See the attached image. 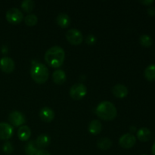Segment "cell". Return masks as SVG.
<instances>
[{
    "label": "cell",
    "instance_id": "6da1fadb",
    "mask_svg": "<svg viewBox=\"0 0 155 155\" xmlns=\"http://www.w3.org/2000/svg\"><path fill=\"white\" fill-rule=\"evenodd\" d=\"M65 60V51L61 46L54 45L47 50L45 54V61L48 65L53 68H58L63 65Z\"/></svg>",
    "mask_w": 155,
    "mask_h": 155
},
{
    "label": "cell",
    "instance_id": "7a4b0ae2",
    "mask_svg": "<svg viewBox=\"0 0 155 155\" xmlns=\"http://www.w3.org/2000/svg\"><path fill=\"white\" fill-rule=\"evenodd\" d=\"M95 114L100 119L110 121L115 119L117 115V110L113 103L108 101H101L95 109Z\"/></svg>",
    "mask_w": 155,
    "mask_h": 155
},
{
    "label": "cell",
    "instance_id": "3957f363",
    "mask_svg": "<svg viewBox=\"0 0 155 155\" xmlns=\"http://www.w3.org/2000/svg\"><path fill=\"white\" fill-rule=\"evenodd\" d=\"M32 79L38 84H43L48 80L49 73L47 67L41 63L35 64L30 70Z\"/></svg>",
    "mask_w": 155,
    "mask_h": 155
},
{
    "label": "cell",
    "instance_id": "277c9868",
    "mask_svg": "<svg viewBox=\"0 0 155 155\" xmlns=\"http://www.w3.org/2000/svg\"><path fill=\"white\" fill-rule=\"evenodd\" d=\"M5 18L10 24H18L24 19V15L20 9L17 8H12L6 12Z\"/></svg>",
    "mask_w": 155,
    "mask_h": 155
},
{
    "label": "cell",
    "instance_id": "5b68a950",
    "mask_svg": "<svg viewBox=\"0 0 155 155\" xmlns=\"http://www.w3.org/2000/svg\"><path fill=\"white\" fill-rule=\"evenodd\" d=\"M87 93L86 86L82 83H76L73 85L70 90V95L74 100H80L84 98Z\"/></svg>",
    "mask_w": 155,
    "mask_h": 155
},
{
    "label": "cell",
    "instance_id": "8992f818",
    "mask_svg": "<svg viewBox=\"0 0 155 155\" xmlns=\"http://www.w3.org/2000/svg\"><path fill=\"white\" fill-rule=\"evenodd\" d=\"M66 39L72 45H77L82 43L83 36L80 30L77 29H71L66 33Z\"/></svg>",
    "mask_w": 155,
    "mask_h": 155
},
{
    "label": "cell",
    "instance_id": "52a82bcc",
    "mask_svg": "<svg viewBox=\"0 0 155 155\" xmlns=\"http://www.w3.org/2000/svg\"><path fill=\"white\" fill-rule=\"evenodd\" d=\"M136 143V138L132 133H126L123 135L119 139V144L123 148L130 149L132 148Z\"/></svg>",
    "mask_w": 155,
    "mask_h": 155
},
{
    "label": "cell",
    "instance_id": "ba28073f",
    "mask_svg": "<svg viewBox=\"0 0 155 155\" xmlns=\"http://www.w3.org/2000/svg\"><path fill=\"white\" fill-rule=\"evenodd\" d=\"M8 120L14 127H21L26 122V118L22 113L15 110L9 114Z\"/></svg>",
    "mask_w": 155,
    "mask_h": 155
},
{
    "label": "cell",
    "instance_id": "9c48e42d",
    "mask_svg": "<svg viewBox=\"0 0 155 155\" xmlns=\"http://www.w3.org/2000/svg\"><path fill=\"white\" fill-rule=\"evenodd\" d=\"M15 64L13 59L9 57H3L0 59V69L6 74H11L14 71Z\"/></svg>",
    "mask_w": 155,
    "mask_h": 155
},
{
    "label": "cell",
    "instance_id": "30bf717a",
    "mask_svg": "<svg viewBox=\"0 0 155 155\" xmlns=\"http://www.w3.org/2000/svg\"><path fill=\"white\" fill-rule=\"evenodd\" d=\"M14 130L11 124L8 123H0V139L8 140L13 136Z\"/></svg>",
    "mask_w": 155,
    "mask_h": 155
},
{
    "label": "cell",
    "instance_id": "8fae6325",
    "mask_svg": "<svg viewBox=\"0 0 155 155\" xmlns=\"http://www.w3.org/2000/svg\"><path fill=\"white\" fill-rule=\"evenodd\" d=\"M39 117L43 122L50 123L54 120V112L51 107H44L39 111Z\"/></svg>",
    "mask_w": 155,
    "mask_h": 155
},
{
    "label": "cell",
    "instance_id": "7c38bea8",
    "mask_svg": "<svg viewBox=\"0 0 155 155\" xmlns=\"http://www.w3.org/2000/svg\"><path fill=\"white\" fill-rule=\"evenodd\" d=\"M112 93L116 98H124L128 95V89L123 84H117L112 89Z\"/></svg>",
    "mask_w": 155,
    "mask_h": 155
},
{
    "label": "cell",
    "instance_id": "4fadbf2b",
    "mask_svg": "<svg viewBox=\"0 0 155 155\" xmlns=\"http://www.w3.org/2000/svg\"><path fill=\"white\" fill-rule=\"evenodd\" d=\"M66 74L62 70H56L52 74V80L55 84L62 85L66 82Z\"/></svg>",
    "mask_w": 155,
    "mask_h": 155
},
{
    "label": "cell",
    "instance_id": "5bb4252c",
    "mask_svg": "<svg viewBox=\"0 0 155 155\" xmlns=\"http://www.w3.org/2000/svg\"><path fill=\"white\" fill-rule=\"evenodd\" d=\"M31 136V130L27 126H21L18 130V136L19 139L23 142L27 141Z\"/></svg>",
    "mask_w": 155,
    "mask_h": 155
},
{
    "label": "cell",
    "instance_id": "9a60e30c",
    "mask_svg": "<svg viewBox=\"0 0 155 155\" xmlns=\"http://www.w3.org/2000/svg\"><path fill=\"white\" fill-rule=\"evenodd\" d=\"M56 22L61 28H67L71 24V18L67 14L61 13L56 18Z\"/></svg>",
    "mask_w": 155,
    "mask_h": 155
},
{
    "label": "cell",
    "instance_id": "2e32d148",
    "mask_svg": "<svg viewBox=\"0 0 155 155\" xmlns=\"http://www.w3.org/2000/svg\"><path fill=\"white\" fill-rule=\"evenodd\" d=\"M89 132L92 135H98L102 130V124L98 120H93L89 124Z\"/></svg>",
    "mask_w": 155,
    "mask_h": 155
},
{
    "label": "cell",
    "instance_id": "e0dca14e",
    "mask_svg": "<svg viewBox=\"0 0 155 155\" xmlns=\"http://www.w3.org/2000/svg\"><path fill=\"white\" fill-rule=\"evenodd\" d=\"M136 135H137L138 139L141 142H148L151 138V131H150L149 129L146 128V127H143V128H141L140 130H138Z\"/></svg>",
    "mask_w": 155,
    "mask_h": 155
},
{
    "label": "cell",
    "instance_id": "ac0fdd59",
    "mask_svg": "<svg viewBox=\"0 0 155 155\" xmlns=\"http://www.w3.org/2000/svg\"><path fill=\"white\" fill-rule=\"evenodd\" d=\"M50 142H51V139H50L49 136L48 135L42 134L38 136L35 143H36L37 148H44L48 146Z\"/></svg>",
    "mask_w": 155,
    "mask_h": 155
},
{
    "label": "cell",
    "instance_id": "d6986e66",
    "mask_svg": "<svg viewBox=\"0 0 155 155\" xmlns=\"http://www.w3.org/2000/svg\"><path fill=\"white\" fill-rule=\"evenodd\" d=\"M144 75L148 81H155V64H151L147 67L144 72Z\"/></svg>",
    "mask_w": 155,
    "mask_h": 155
},
{
    "label": "cell",
    "instance_id": "ffe728a7",
    "mask_svg": "<svg viewBox=\"0 0 155 155\" xmlns=\"http://www.w3.org/2000/svg\"><path fill=\"white\" fill-rule=\"evenodd\" d=\"M97 145H98L99 149L106 151V150H108L112 146V142L108 138H102V139H100L98 141Z\"/></svg>",
    "mask_w": 155,
    "mask_h": 155
},
{
    "label": "cell",
    "instance_id": "44dd1931",
    "mask_svg": "<svg viewBox=\"0 0 155 155\" xmlns=\"http://www.w3.org/2000/svg\"><path fill=\"white\" fill-rule=\"evenodd\" d=\"M38 148L33 141H30L25 147V153L27 155H36Z\"/></svg>",
    "mask_w": 155,
    "mask_h": 155
},
{
    "label": "cell",
    "instance_id": "7402d4cb",
    "mask_svg": "<svg viewBox=\"0 0 155 155\" xmlns=\"http://www.w3.org/2000/svg\"><path fill=\"white\" fill-rule=\"evenodd\" d=\"M21 8L27 13H30L34 9L35 2L32 0H25L21 3Z\"/></svg>",
    "mask_w": 155,
    "mask_h": 155
},
{
    "label": "cell",
    "instance_id": "603a6c76",
    "mask_svg": "<svg viewBox=\"0 0 155 155\" xmlns=\"http://www.w3.org/2000/svg\"><path fill=\"white\" fill-rule=\"evenodd\" d=\"M139 42L142 46L148 48V47L151 46V45L153 44V40L149 35L144 34L142 35L139 38Z\"/></svg>",
    "mask_w": 155,
    "mask_h": 155
},
{
    "label": "cell",
    "instance_id": "cb8c5ba5",
    "mask_svg": "<svg viewBox=\"0 0 155 155\" xmlns=\"http://www.w3.org/2000/svg\"><path fill=\"white\" fill-rule=\"evenodd\" d=\"M24 22L29 27H33L36 25L38 22V18L36 15L30 14V15H27L24 18Z\"/></svg>",
    "mask_w": 155,
    "mask_h": 155
},
{
    "label": "cell",
    "instance_id": "d4e9b609",
    "mask_svg": "<svg viewBox=\"0 0 155 155\" xmlns=\"http://www.w3.org/2000/svg\"><path fill=\"white\" fill-rule=\"evenodd\" d=\"M2 151H4V153L7 154H10L13 152L14 148L12 144L10 142H5L4 145L2 146Z\"/></svg>",
    "mask_w": 155,
    "mask_h": 155
},
{
    "label": "cell",
    "instance_id": "484cf974",
    "mask_svg": "<svg viewBox=\"0 0 155 155\" xmlns=\"http://www.w3.org/2000/svg\"><path fill=\"white\" fill-rule=\"evenodd\" d=\"M86 42L88 44H89V45H93V44H95L96 42V38H95V36L94 35H89L87 36V38H86Z\"/></svg>",
    "mask_w": 155,
    "mask_h": 155
},
{
    "label": "cell",
    "instance_id": "4316f807",
    "mask_svg": "<svg viewBox=\"0 0 155 155\" xmlns=\"http://www.w3.org/2000/svg\"><path fill=\"white\" fill-rule=\"evenodd\" d=\"M139 2L144 5L151 6V5L154 3V0H142V1H139Z\"/></svg>",
    "mask_w": 155,
    "mask_h": 155
},
{
    "label": "cell",
    "instance_id": "83f0119b",
    "mask_svg": "<svg viewBox=\"0 0 155 155\" xmlns=\"http://www.w3.org/2000/svg\"><path fill=\"white\" fill-rule=\"evenodd\" d=\"M148 12V14L150 15V16H154L155 15V8L154 6H149L147 10Z\"/></svg>",
    "mask_w": 155,
    "mask_h": 155
},
{
    "label": "cell",
    "instance_id": "f1b7e54d",
    "mask_svg": "<svg viewBox=\"0 0 155 155\" xmlns=\"http://www.w3.org/2000/svg\"><path fill=\"white\" fill-rule=\"evenodd\" d=\"M36 155H51L50 153L48 151H45L44 149H40V150H38L37 153H36Z\"/></svg>",
    "mask_w": 155,
    "mask_h": 155
},
{
    "label": "cell",
    "instance_id": "f546056e",
    "mask_svg": "<svg viewBox=\"0 0 155 155\" xmlns=\"http://www.w3.org/2000/svg\"><path fill=\"white\" fill-rule=\"evenodd\" d=\"M151 152H152L153 155H155V142H154V143L153 144L152 148H151Z\"/></svg>",
    "mask_w": 155,
    "mask_h": 155
},
{
    "label": "cell",
    "instance_id": "4dcf8cb0",
    "mask_svg": "<svg viewBox=\"0 0 155 155\" xmlns=\"http://www.w3.org/2000/svg\"><path fill=\"white\" fill-rule=\"evenodd\" d=\"M130 130L132 131V133H133V132H134V131H136V127H130Z\"/></svg>",
    "mask_w": 155,
    "mask_h": 155
},
{
    "label": "cell",
    "instance_id": "1f68e13d",
    "mask_svg": "<svg viewBox=\"0 0 155 155\" xmlns=\"http://www.w3.org/2000/svg\"><path fill=\"white\" fill-rule=\"evenodd\" d=\"M142 155H147V154H142Z\"/></svg>",
    "mask_w": 155,
    "mask_h": 155
}]
</instances>
